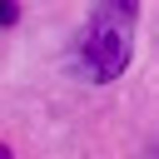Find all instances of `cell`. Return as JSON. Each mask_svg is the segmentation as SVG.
I'll use <instances>...</instances> for the list:
<instances>
[{
  "label": "cell",
  "mask_w": 159,
  "mask_h": 159,
  "mask_svg": "<svg viewBox=\"0 0 159 159\" xmlns=\"http://www.w3.org/2000/svg\"><path fill=\"white\" fill-rule=\"evenodd\" d=\"M139 35V0H94L80 25V70L94 84H109L129 70Z\"/></svg>",
  "instance_id": "cell-1"
},
{
  "label": "cell",
  "mask_w": 159,
  "mask_h": 159,
  "mask_svg": "<svg viewBox=\"0 0 159 159\" xmlns=\"http://www.w3.org/2000/svg\"><path fill=\"white\" fill-rule=\"evenodd\" d=\"M0 159H10V149H5V144H0Z\"/></svg>",
  "instance_id": "cell-3"
},
{
  "label": "cell",
  "mask_w": 159,
  "mask_h": 159,
  "mask_svg": "<svg viewBox=\"0 0 159 159\" xmlns=\"http://www.w3.org/2000/svg\"><path fill=\"white\" fill-rule=\"evenodd\" d=\"M20 20V0H0V25H15Z\"/></svg>",
  "instance_id": "cell-2"
}]
</instances>
